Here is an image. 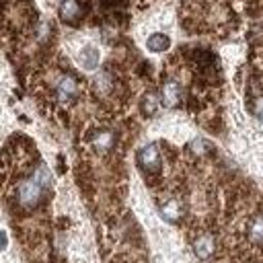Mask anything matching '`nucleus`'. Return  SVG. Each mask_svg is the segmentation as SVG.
Returning <instances> with one entry per match:
<instances>
[{"instance_id": "39448f33", "label": "nucleus", "mask_w": 263, "mask_h": 263, "mask_svg": "<svg viewBox=\"0 0 263 263\" xmlns=\"http://www.w3.org/2000/svg\"><path fill=\"white\" fill-rule=\"evenodd\" d=\"M146 47H148L150 51H154V53H160V51H166V49L171 47V39H168V35H164V33H154V35L148 37Z\"/></svg>"}, {"instance_id": "f03ea898", "label": "nucleus", "mask_w": 263, "mask_h": 263, "mask_svg": "<svg viewBox=\"0 0 263 263\" xmlns=\"http://www.w3.org/2000/svg\"><path fill=\"white\" fill-rule=\"evenodd\" d=\"M138 162H140V166H142L144 171L156 173V171L160 168V152H158L156 144L144 146V148L140 150V154H138Z\"/></svg>"}, {"instance_id": "9b49d317", "label": "nucleus", "mask_w": 263, "mask_h": 263, "mask_svg": "<svg viewBox=\"0 0 263 263\" xmlns=\"http://www.w3.org/2000/svg\"><path fill=\"white\" fill-rule=\"evenodd\" d=\"M255 115H257L259 119H263V97H259L257 103H255Z\"/></svg>"}, {"instance_id": "1a4fd4ad", "label": "nucleus", "mask_w": 263, "mask_h": 263, "mask_svg": "<svg viewBox=\"0 0 263 263\" xmlns=\"http://www.w3.org/2000/svg\"><path fill=\"white\" fill-rule=\"evenodd\" d=\"M78 14H80V4H78L76 0H64V2H62L60 16H62L64 21H74Z\"/></svg>"}, {"instance_id": "20e7f679", "label": "nucleus", "mask_w": 263, "mask_h": 263, "mask_svg": "<svg viewBox=\"0 0 263 263\" xmlns=\"http://www.w3.org/2000/svg\"><path fill=\"white\" fill-rule=\"evenodd\" d=\"M160 95H162V103L166 107H175L181 101V86H179V82H175V80L164 82Z\"/></svg>"}, {"instance_id": "423d86ee", "label": "nucleus", "mask_w": 263, "mask_h": 263, "mask_svg": "<svg viewBox=\"0 0 263 263\" xmlns=\"http://www.w3.org/2000/svg\"><path fill=\"white\" fill-rule=\"evenodd\" d=\"M247 236L253 245H261L263 242V216H255L251 222H249V228H247Z\"/></svg>"}, {"instance_id": "7ed1b4c3", "label": "nucleus", "mask_w": 263, "mask_h": 263, "mask_svg": "<svg viewBox=\"0 0 263 263\" xmlns=\"http://www.w3.org/2000/svg\"><path fill=\"white\" fill-rule=\"evenodd\" d=\"M214 249H216V242H214V236L208 234V232H201L195 240H193V253L199 257V259H210L214 255Z\"/></svg>"}, {"instance_id": "f8f14e48", "label": "nucleus", "mask_w": 263, "mask_h": 263, "mask_svg": "<svg viewBox=\"0 0 263 263\" xmlns=\"http://www.w3.org/2000/svg\"><path fill=\"white\" fill-rule=\"evenodd\" d=\"M8 245V238H6V232L4 230H0V249H4Z\"/></svg>"}, {"instance_id": "6e6552de", "label": "nucleus", "mask_w": 263, "mask_h": 263, "mask_svg": "<svg viewBox=\"0 0 263 263\" xmlns=\"http://www.w3.org/2000/svg\"><path fill=\"white\" fill-rule=\"evenodd\" d=\"M160 214H162L164 220L175 222V220L181 216V201H179V199H166V201L160 205Z\"/></svg>"}, {"instance_id": "0eeeda50", "label": "nucleus", "mask_w": 263, "mask_h": 263, "mask_svg": "<svg viewBox=\"0 0 263 263\" xmlns=\"http://www.w3.org/2000/svg\"><path fill=\"white\" fill-rule=\"evenodd\" d=\"M99 64V49L92 47V45H86L82 51H80V66L84 70H95Z\"/></svg>"}, {"instance_id": "9d476101", "label": "nucleus", "mask_w": 263, "mask_h": 263, "mask_svg": "<svg viewBox=\"0 0 263 263\" xmlns=\"http://www.w3.org/2000/svg\"><path fill=\"white\" fill-rule=\"evenodd\" d=\"M142 107H144V113H146V115H154V111L158 109V99H156L154 95H146Z\"/></svg>"}, {"instance_id": "f257e3e1", "label": "nucleus", "mask_w": 263, "mask_h": 263, "mask_svg": "<svg viewBox=\"0 0 263 263\" xmlns=\"http://www.w3.org/2000/svg\"><path fill=\"white\" fill-rule=\"evenodd\" d=\"M53 92H55V101L62 103V105H68L76 99L78 95V80L72 76V74H60L58 80H55V86H53Z\"/></svg>"}]
</instances>
